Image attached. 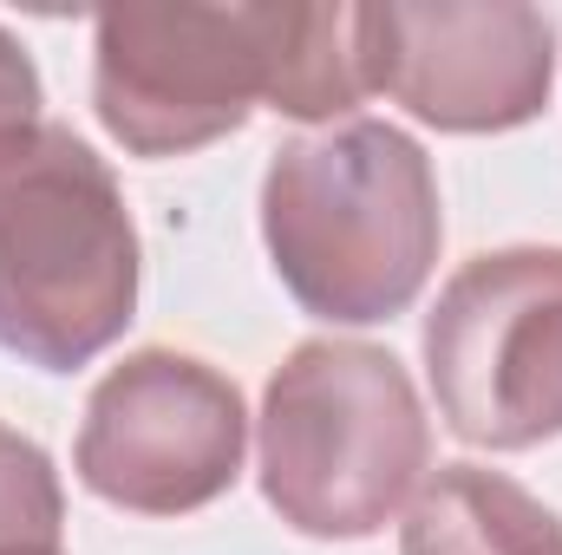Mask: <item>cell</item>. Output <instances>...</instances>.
<instances>
[{"label": "cell", "instance_id": "cell-1", "mask_svg": "<svg viewBox=\"0 0 562 555\" xmlns=\"http://www.w3.org/2000/svg\"><path fill=\"white\" fill-rule=\"evenodd\" d=\"M373 99L367 7H105L92 20V105L132 157H190L236 138L262 105L340 125Z\"/></svg>", "mask_w": 562, "mask_h": 555}, {"label": "cell", "instance_id": "cell-2", "mask_svg": "<svg viewBox=\"0 0 562 555\" xmlns=\"http://www.w3.org/2000/svg\"><path fill=\"white\" fill-rule=\"evenodd\" d=\"M262 242L314 320L373 327L406 314L445 249L431 157L386 118L288 138L262 170Z\"/></svg>", "mask_w": 562, "mask_h": 555}, {"label": "cell", "instance_id": "cell-3", "mask_svg": "<svg viewBox=\"0 0 562 555\" xmlns=\"http://www.w3.org/2000/svg\"><path fill=\"white\" fill-rule=\"evenodd\" d=\"M138 229L112 163L40 118L0 144V353L79 373L138 320Z\"/></svg>", "mask_w": 562, "mask_h": 555}, {"label": "cell", "instance_id": "cell-4", "mask_svg": "<svg viewBox=\"0 0 562 555\" xmlns=\"http://www.w3.org/2000/svg\"><path fill=\"white\" fill-rule=\"evenodd\" d=\"M262 497L294 536L367 543L431 477L413 373L373 340H301L262 393Z\"/></svg>", "mask_w": 562, "mask_h": 555}, {"label": "cell", "instance_id": "cell-5", "mask_svg": "<svg viewBox=\"0 0 562 555\" xmlns=\"http://www.w3.org/2000/svg\"><path fill=\"white\" fill-rule=\"evenodd\" d=\"M438 418L477 451L562 438V249L471 256L438 287L419 333Z\"/></svg>", "mask_w": 562, "mask_h": 555}, {"label": "cell", "instance_id": "cell-6", "mask_svg": "<svg viewBox=\"0 0 562 555\" xmlns=\"http://www.w3.org/2000/svg\"><path fill=\"white\" fill-rule=\"evenodd\" d=\"M249 412L229 373L196 353H125L86 399L72 444L79 484L132 517H190L236 490Z\"/></svg>", "mask_w": 562, "mask_h": 555}, {"label": "cell", "instance_id": "cell-7", "mask_svg": "<svg viewBox=\"0 0 562 555\" xmlns=\"http://www.w3.org/2000/svg\"><path fill=\"white\" fill-rule=\"evenodd\" d=\"M367 39L373 92L451 138L517 132L557 86V20L524 0H386Z\"/></svg>", "mask_w": 562, "mask_h": 555}, {"label": "cell", "instance_id": "cell-8", "mask_svg": "<svg viewBox=\"0 0 562 555\" xmlns=\"http://www.w3.org/2000/svg\"><path fill=\"white\" fill-rule=\"evenodd\" d=\"M400 555H562V517L504 471L438 464L400 523Z\"/></svg>", "mask_w": 562, "mask_h": 555}, {"label": "cell", "instance_id": "cell-9", "mask_svg": "<svg viewBox=\"0 0 562 555\" xmlns=\"http://www.w3.org/2000/svg\"><path fill=\"white\" fill-rule=\"evenodd\" d=\"M59 530H66V490L53 457L26 431L0 424V555L59 550Z\"/></svg>", "mask_w": 562, "mask_h": 555}, {"label": "cell", "instance_id": "cell-10", "mask_svg": "<svg viewBox=\"0 0 562 555\" xmlns=\"http://www.w3.org/2000/svg\"><path fill=\"white\" fill-rule=\"evenodd\" d=\"M40 105H46L40 66H33V53L0 26V144L20 138V132H33V125H40Z\"/></svg>", "mask_w": 562, "mask_h": 555}, {"label": "cell", "instance_id": "cell-11", "mask_svg": "<svg viewBox=\"0 0 562 555\" xmlns=\"http://www.w3.org/2000/svg\"><path fill=\"white\" fill-rule=\"evenodd\" d=\"M33 555H66V550H33Z\"/></svg>", "mask_w": 562, "mask_h": 555}]
</instances>
